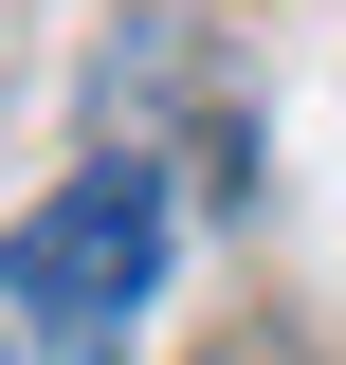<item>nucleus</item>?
I'll use <instances>...</instances> for the list:
<instances>
[{
  "label": "nucleus",
  "mask_w": 346,
  "mask_h": 365,
  "mask_svg": "<svg viewBox=\"0 0 346 365\" xmlns=\"http://www.w3.org/2000/svg\"><path fill=\"white\" fill-rule=\"evenodd\" d=\"M0 365H19V347H0Z\"/></svg>",
  "instance_id": "3"
},
{
  "label": "nucleus",
  "mask_w": 346,
  "mask_h": 365,
  "mask_svg": "<svg viewBox=\"0 0 346 365\" xmlns=\"http://www.w3.org/2000/svg\"><path fill=\"white\" fill-rule=\"evenodd\" d=\"M164 91H201V73H182L164 37H128V55H110V146H128V110H164ZM201 182L256 201V128H237V110H201Z\"/></svg>",
  "instance_id": "2"
},
{
  "label": "nucleus",
  "mask_w": 346,
  "mask_h": 365,
  "mask_svg": "<svg viewBox=\"0 0 346 365\" xmlns=\"http://www.w3.org/2000/svg\"><path fill=\"white\" fill-rule=\"evenodd\" d=\"M164 220H182V201H164V165L91 146L37 220L0 237V311L37 329V365H128L146 292H164Z\"/></svg>",
  "instance_id": "1"
}]
</instances>
